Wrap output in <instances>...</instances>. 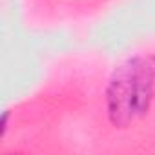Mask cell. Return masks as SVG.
<instances>
[{
	"label": "cell",
	"instance_id": "2",
	"mask_svg": "<svg viewBox=\"0 0 155 155\" xmlns=\"http://www.w3.org/2000/svg\"><path fill=\"white\" fill-rule=\"evenodd\" d=\"M8 117H9V111H4L2 115V120H0V137L6 135V128H8Z\"/></svg>",
	"mask_w": 155,
	"mask_h": 155
},
{
	"label": "cell",
	"instance_id": "1",
	"mask_svg": "<svg viewBox=\"0 0 155 155\" xmlns=\"http://www.w3.org/2000/svg\"><path fill=\"white\" fill-rule=\"evenodd\" d=\"M155 97V57H133L115 68L108 90V117L115 128L142 119Z\"/></svg>",
	"mask_w": 155,
	"mask_h": 155
}]
</instances>
